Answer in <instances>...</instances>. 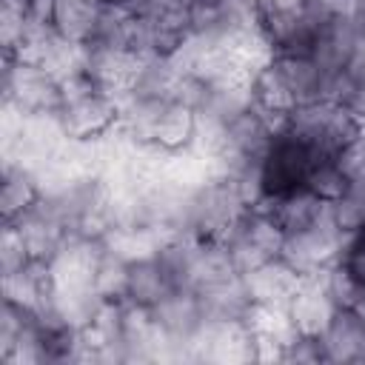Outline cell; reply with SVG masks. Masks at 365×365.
<instances>
[{
    "mask_svg": "<svg viewBox=\"0 0 365 365\" xmlns=\"http://www.w3.org/2000/svg\"><path fill=\"white\" fill-rule=\"evenodd\" d=\"M60 88L63 103L54 120L68 143H100L117 131L123 117L120 94L97 86L83 68L63 74Z\"/></svg>",
    "mask_w": 365,
    "mask_h": 365,
    "instance_id": "cell-1",
    "label": "cell"
},
{
    "mask_svg": "<svg viewBox=\"0 0 365 365\" xmlns=\"http://www.w3.org/2000/svg\"><path fill=\"white\" fill-rule=\"evenodd\" d=\"M248 197L234 174H211L200 185H194L185 197L182 214V234L197 240H217L225 242L237 220L245 214Z\"/></svg>",
    "mask_w": 365,
    "mask_h": 365,
    "instance_id": "cell-2",
    "label": "cell"
},
{
    "mask_svg": "<svg viewBox=\"0 0 365 365\" xmlns=\"http://www.w3.org/2000/svg\"><path fill=\"white\" fill-rule=\"evenodd\" d=\"M297 140H302L319 160L339 157L351 143L365 134V120L356 108L336 100H314L297 106L282 123Z\"/></svg>",
    "mask_w": 365,
    "mask_h": 365,
    "instance_id": "cell-3",
    "label": "cell"
},
{
    "mask_svg": "<svg viewBox=\"0 0 365 365\" xmlns=\"http://www.w3.org/2000/svg\"><path fill=\"white\" fill-rule=\"evenodd\" d=\"M63 103L60 77L31 60L3 54V106L20 117H54Z\"/></svg>",
    "mask_w": 365,
    "mask_h": 365,
    "instance_id": "cell-4",
    "label": "cell"
},
{
    "mask_svg": "<svg viewBox=\"0 0 365 365\" xmlns=\"http://www.w3.org/2000/svg\"><path fill=\"white\" fill-rule=\"evenodd\" d=\"M225 248L231 254L237 274H248L251 268L282 257L285 231L277 225V220L268 211L251 205L245 208V214L237 220V225L225 237Z\"/></svg>",
    "mask_w": 365,
    "mask_h": 365,
    "instance_id": "cell-5",
    "label": "cell"
},
{
    "mask_svg": "<svg viewBox=\"0 0 365 365\" xmlns=\"http://www.w3.org/2000/svg\"><path fill=\"white\" fill-rule=\"evenodd\" d=\"M317 160L319 157L302 140H297L291 131L279 128L271 140L268 154L259 163V200L282 197L288 191L305 188V177Z\"/></svg>",
    "mask_w": 365,
    "mask_h": 365,
    "instance_id": "cell-6",
    "label": "cell"
},
{
    "mask_svg": "<svg viewBox=\"0 0 365 365\" xmlns=\"http://www.w3.org/2000/svg\"><path fill=\"white\" fill-rule=\"evenodd\" d=\"M154 319L174 348V359H194V342L208 325V314L200 291L171 288L154 308Z\"/></svg>",
    "mask_w": 365,
    "mask_h": 365,
    "instance_id": "cell-7",
    "label": "cell"
},
{
    "mask_svg": "<svg viewBox=\"0 0 365 365\" xmlns=\"http://www.w3.org/2000/svg\"><path fill=\"white\" fill-rule=\"evenodd\" d=\"M342 240H345V234L336 228V222L331 220V211H328L311 228L285 237L282 259L291 268H297L302 277H319L339 259Z\"/></svg>",
    "mask_w": 365,
    "mask_h": 365,
    "instance_id": "cell-8",
    "label": "cell"
},
{
    "mask_svg": "<svg viewBox=\"0 0 365 365\" xmlns=\"http://www.w3.org/2000/svg\"><path fill=\"white\" fill-rule=\"evenodd\" d=\"M245 282V291L251 297L254 305L259 308H285L288 299L297 294V288L302 285V274L297 268H291L282 257L268 259L257 268H251L248 274H240Z\"/></svg>",
    "mask_w": 365,
    "mask_h": 365,
    "instance_id": "cell-9",
    "label": "cell"
},
{
    "mask_svg": "<svg viewBox=\"0 0 365 365\" xmlns=\"http://www.w3.org/2000/svg\"><path fill=\"white\" fill-rule=\"evenodd\" d=\"M46 197V185L34 168L20 160H3V180H0V217L3 222H17L23 214L40 205Z\"/></svg>",
    "mask_w": 365,
    "mask_h": 365,
    "instance_id": "cell-10",
    "label": "cell"
},
{
    "mask_svg": "<svg viewBox=\"0 0 365 365\" xmlns=\"http://www.w3.org/2000/svg\"><path fill=\"white\" fill-rule=\"evenodd\" d=\"M334 311H336V305L328 297V291L322 285V277H305L302 285L297 288V294L285 305L291 328L297 334H305V336H322Z\"/></svg>",
    "mask_w": 365,
    "mask_h": 365,
    "instance_id": "cell-11",
    "label": "cell"
},
{
    "mask_svg": "<svg viewBox=\"0 0 365 365\" xmlns=\"http://www.w3.org/2000/svg\"><path fill=\"white\" fill-rule=\"evenodd\" d=\"M200 137V114L177 100H168L151 128V148L160 154H182L197 145Z\"/></svg>",
    "mask_w": 365,
    "mask_h": 365,
    "instance_id": "cell-12",
    "label": "cell"
},
{
    "mask_svg": "<svg viewBox=\"0 0 365 365\" xmlns=\"http://www.w3.org/2000/svg\"><path fill=\"white\" fill-rule=\"evenodd\" d=\"M254 208L268 211V214L277 220V225L285 231V237L311 228L314 222H319V220L331 211V205L322 202V200H319L317 194H311L308 188H297V191H288V194H282V197L257 200Z\"/></svg>",
    "mask_w": 365,
    "mask_h": 365,
    "instance_id": "cell-13",
    "label": "cell"
},
{
    "mask_svg": "<svg viewBox=\"0 0 365 365\" xmlns=\"http://www.w3.org/2000/svg\"><path fill=\"white\" fill-rule=\"evenodd\" d=\"M328 362L356 365L365 362V322L354 308H336L319 336Z\"/></svg>",
    "mask_w": 365,
    "mask_h": 365,
    "instance_id": "cell-14",
    "label": "cell"
},
{
    "mask_svg": "<svg viewBox=\"0 0 365 365\" xmlns=\"http://www.w3.org/2000/svg\"><path fill=\"white\" fill-rule=\"evenodd\" d=\"M248 97H251V103H254L262 114H268L279 128H282V123L288 120V114L299 106L297 97H294V91L288 88L285 77L279 74V68L274 66L271 57H268L265 63H259V66L251 71V77H248Z\"/></svg>",
    "mask_w": 365,
    "mask_h": 365,
    "instance_id": "cell-15",
    "label": "cell"
},
{
    "mask_svg": "<svg viewBox=\"0 0 365 365\" xmlns=\"http://www.w3.org/2000/svg\"><path fill=\"white\" fill-rule=\"evenodd\" d=\"M271 60L279 68V74L285 77V83L294 91L299 106L314 103V100H325L328 74L314 60V54H271Z\"/></svg>",
    "mask_w": 365,
    "mask_h": 365,
    "instance_id": "cell-16",
    "label": "cell"
},
{
    "mask_svg": "<svg viewBox=\"0 0 365 365\" xmlns=\"http://www.w3.org/2000/svg\"><path fill=\"white\" fill-rule=\"evenodd\" d=\"M97 20H100V3L97 0H57L54 31L66 43L86 48L94 37Z\"/></svg>",
    "mask_w": 365,
    "mask_h": 365,
    "instance_id": "cell-17",
    "label": "cell"
},
{
    "mask_svg": "<svg viewBox=\"0 0 365 365\" xmlns=\"http://www.w3.org/2000/svg\"><path fill=\"white\" fill-rule=\"evenodd\" d=\"M171 288L174 285L163 271V265L157 262V257H143L128 262V302L154 308Z\"/></svg>",
    "mask_w": 365,
    "mask_h": 365,
    "instance_id": "cell-18",
    "label": "cell"
},
{
    "mask_svg": "<svg viewBox=\"0 0 365 365\" xmlns=\"http://www.w3.org/2000/svg\"><path fill=\"white\" fill-rule=\"evenodd\" d=\"M94 297L106 302H128V262L108 248L94 271Z\"/></svg>",
    "mask_w": 365,
    "mask_h": 365,
    "instance_id": "cell-19",
    "label": "cell"
},
{
    "mask_svg": "<svg viewBox=\"0 0 365 365\" xmlns=\"http://www.w3.org/2000/svg\"><path fill=\"white\" fill-rule=\"evenodd\" d=\"M348 185H351V180H348V174L342 171V165L336 163V157H322V160H317L314 165H311V171H308V177H305V188L311 191V194H317L322 202H336L345 191H348Z\"/></svg>",
    "mask_w": 365,
    "mask_h": 365,
    "instance_id": "cell-20",
    "label": "cell"
},
{
    "mask_svg": "<svg viewBox=\"0 0 365 365\" xmlns=\"http://www.w3.org/2000/svg\"><path fill=\"white\" fill-rule=\"evenodd\" d=\"M319 277H322V285H325V291H328V297L334 299L336 308H356V302L365 291V282L351 268H345L342 262H334Z\"/></svg>",
    "mask_w": 365,
    "mask_h": 365,
    "instance_id": "cell-21",
    "label": "cell"
},
{
    "mask_svg": "<svg viewBox=\"0 0 365 365\" xmlns=\"http://www.w3.org/2000/svg\"><path fill=\"white\" fill-rule=\"evenodd\" d=\"M331 220L342 234L365 228V180H356L348 185V191L331 202Z\"/></svg>",
    "mask_w": 365,
    "mask_h": 365,
    "instance_id": "cell-22",
    "label": "cell"
},
{
    "mask_svg": "<svg viewBox=\"0 0 365 365\" xmlns=\"http://www.w3.org/2000/svg\"><path fill=\"white\" fill-rule=\"evenodd\" d=\"M26 29H29L26 3L0 0V46H3V54H11L20 46Z\"/></svg>",
    "mask_w": 365,
    "mask_h": 365,
    "instance_id": "cell-23",
    "label": "cell"
},
{
    "mask_svg": "<svg viewBox=\"0 0 365 365\" xmlns=\"http://www.w3.org/2000/svg\"><path fill=\"white\" fill-rule=\"evenodd\" d=\"M31 262L29 248L17 231L14 222H3L0 228V277H11L20 268H26Z\"/></svg>",
    "mask_w": 365,
    "mask_h": 365,
    "instance_id": "cell-24",
    "label": "cell"
},
{
    "mask_svg": "<svg viewBox=\"0 0 365 365\" xmlns=\"http://www.w3.org/2000/svg\"><path fill=\"white\" fill-rule=\"evenodd\" d=\"M277 362L319 365V362H328V359H325V348H322L319 336H305V334H297V331H294V336L279 348Z\"/></svg>",
    "mask_w": 365,
    "mask_h": 365,
    "instance_id": "cell-25",
    "label": "cell"
},
{
    "mask_svg": "<svg viewBox=\"0 0 365 365\" xmlns=\"http://www.w3.org/2000/svg\"><path fill=\"white\" fill-rule=\"evenodd\" d=\"M336 262H342L345 268H351V271L365 282V228L345 234L342 251H339V259H336Z\"/></svg>",
    "mask_w": 365,
    "mask_h": 365,
    "instance_id": "cell-26",
    "label": "cell"
},
{
    "mask_svg": "<svg viewBox=\"0 0 365 365\" xmlns=\"http://www.w3.org/2000/svg\"><path fill=\"white\" fill-rule=\"evenodd\" d=\"M336 163L342 165V171L348 174L351 182L365 180V134H362L356 143H351V145L336 157Z\"/></svg>",
    "mask_w": 365,
    "mask_h": 365,
    "instance_id": "cell-27",
    "label": "cell"
},
{
    "mask_svg": "<svg viewBox=\"0 0 365 365\" xmlns=\"http://www.w3.org/2000/svg\"><path fill=\"white\" fill-rule=\"evenodd\" d=\"M26 11L29 20L37 26H54V11H57V0H26Z\"/></svg>",
    "mask_w": 365,
    "mask_h": 365,
    "instance_id": "cell-28",
    "label": "cell"
},
{
    "mask_svg": "<svg viewBox=\"0 0 365 365\" xmlns=\"http://www.w3.org/2000/svg\"><path fill=\"white\" fill-rule=\"evenodd\" d=\"M100 6H111V9H134L137 0H97Z\"/></svg>",
    "mask_w": 365,
    "mask_h": 365,
    "instance_id": "cell-29",
    "label": "cell"
},
{
    "mask_svg": "<svg viewBox=\"0 0 365 365\" xmlns=\"http://www.w3.org/2000/svg\"><path fill=\"white\" fill-rule=\"evenodd\" d=\"M225 0H191V9L194 6H202V9H220Z\"/></svg>",
    "mask_w": 365,
    "mask_h": 365,
    "instance_id": "cell-30",
    "label": "cell"
},
{
    "mask_svg": "<svg viewBox=\"0 0 365 365\" xmlns=\"http://www.w3.org/2000/svg\"><path fill=\"white\" fill-rule=\"evenodd\" d=\"M359 317H362V322H365V291H362V297H359V302H356V308H354Z\"/></svg>",
    "mask_w": 365,
    "mask_h": 365,
    "instance_id": "cell-31",
    "label": "cell"
},
{
    "mask_svg": "<svg viewBox=\"0 0 365 365\" xmlns=\"http://www.w3.org/2000/svg\"><path fill=\"white\" fill-rule=\"evenodd\" d=\"M17 3H26V0H17Z\"/></svg>",
    "mask_w": 365,
    "mask_h": 365,
    "instance_id": "cell-32",
    "label": "cell"
}]
</instances>
